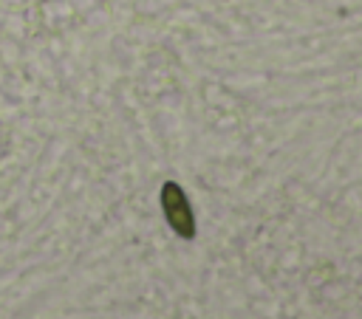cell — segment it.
Returning a JSON list of instances; mask_svg holds the SVG:
<instances>
[{"label":"cell","mask_w":362,"mask_h":319,"mask_svg":"<svg viewBox=\"0 0 362 319\" xmlns=\"http://www.w3.org/2000/svg\"><path fill=\"white\" fill-rule=\"evenodd\" d=\"M161 209H164V217H167L170 229L178 237H184V240H192L195 237V215H192V206H189L184 189L175 181H167L161 186Z\"/></svg>","instance_id":"6da1fadb"}]
</instances>
